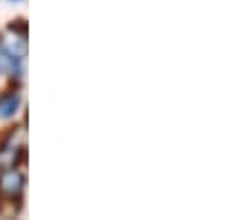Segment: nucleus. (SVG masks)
Masks as SVG:
<instances>
[{
	"mask_svg": "<svg viewBox=\"0 0 249 220\" xmlns=\"http://www.w3.org/2000/svg\"><path fill=\"white\" fill-rule=\"evenodd\" d=\"M9 69H14V58H11L7 51H0V73L9 71Z\"/></svg>",
	"mask_w": 249,
	"mask_h": 220,
	"instance_id": "nucleus-3",
	"label": "nucleus"
},
{
	"mask_svg": "<svg viewBox=\"0 0 249 220\" xmlns=\"http://www.w3.org/2000/svg\"><path fill=\"white\" fill-rule=\"evenodd\" d=\"M18 105H20V96L18 94H11V96H7V98H2L0 100V116H11V114H16V109H18Z\"/></svg>",
	"mask_w": 249,
	"mask_h": 220,
	"instance_id": "nucleus-2",
	"label": "nucleus"
},
{
	"mask_svg": "<svg viewBox=\"0 0 249 220\" xmlns=\"http://www.w3.org/2000/svg\"><path fill=\"white\" fill-rule=\"evenodd\" d=\"M22 187H25V178H22V173L14 171H5L0 176V196H5L7 200H18L22 194Z\"/></svg>",
	"mask_w": 249,
	"mask_h": 220,
	"instance_id": "nucleus-1",
	"label": "nucleus"
},
{
	"mask_svg": "<svg viewBox=\"0 0 249 220\" xmlns=\"http://www.w3.org/2000/svg\"><path fill=\"white\" fill-rule=\"evenodd\" d=\"M9 29H11V32H18L20 36H25V34H27V22L25 20H16V25H11Z\"/></svg>",
	"mask_w": 249,
	"mask_h": 220,
	"instance_id": "nucleus-4",
	"label": "nucleus"
}]
</instances>
